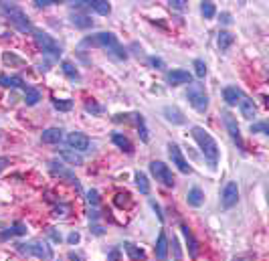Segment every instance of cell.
<instances>
[{
  "mask_svg": "<svg viewBox=\"0 0 269 261\" xmlns=\"http://www.w3.org/2000/svg\"><path fill=\"white\" fill-rule=\"evenodd\" d=\"M83 45H91V47H101L109 57H113L115 61H126L128 59V53L122 47V43L117 41V37L113 33H97L91 35L83 41Z\"/></svg>",
  "mask_w": 269,
  "mask_h": 261,
  "instance_id": "cell-1",
  "label": "cell"
},
{
  "mask_svg": "<svg viewBox=\"0 0 269 261\" xmlns=\"http://www.w3.org/2000/svg\"><path fill=\"white\" fill-rule=\"evenodd\" d=\"M190 134H192L194 142L198 144V148H200L204 160L208 162V166L217 168V164H219V144H217V140L208 134L202 126H194L190 130Z\"/></svg>",
  "mask_w": 269,
  "mask_h": 261,
  "instance_id": "cell-2",
  "label": "cell"
},
{
  "mask_svg": "<svg viewBox=\"0 0 269 261\" xmlns=\"http://www.w3.org/2000/svg\"><path fill=\"white\" fill-rule=\"evenodd\" d=\"M0 14H4L8 18V22L20 33H33V24L31 18L24 14V10L12 2H0Z\"/></svg>",
  "mask_w": 269,
  "mask_h": 261,
  "instance_id": "cell-3",
  "label": "cell"
},
{
  "mask_svg": "<svg viewBox=\"0 0 269 261\" xmlns=\"http://www.w3.org/2000/svg\"><path fill=\"white\" fill-rule=\"evenodd\" d=\"M33 37H35L37 47H39L45 55H51V57H55V59H59V57H61V53H63L61 45H59L49 33L41 31V28H33Z\"/></svg>",
  "mask_w": 269,
  "mask_h": 261,
  "instance_id": "cell-4",
  "label": "cell"
},
{
  "mask_svg": "<svg viewBox=\"0 0 269 261\" xmlns=\"http://www.w3.org/2000/svg\"><path fill=\"white\" fill-rule=\"evenodd\" d=\"M186 97H188V103H190L198 113H204V111L208 109V95H206L204 87H202L200 83H190V85H188Z\"/></svg>",
  "mask_w": 269,
  "mask_h": 261,
  "instance_id": "cell-5",
  "label": "cell"
},
{
  "mask_svg": "<svg viewBox=\"0 0 269 261\" xmlns=\"http://www.w3.org/2000/svg\"><path fill=\"white\" fill-rule=\"evenodd\" d=\"M16 249H18L22 255H33V257H37V259H45V261L53 257V251H51V247H49L47 243H43V241L18 243V245H16Z\"/></svg>",
  "mask_w": 269,
  "mask_h": 261,
  "instance_id": "cell-6",
  "label": "cell"
},
{
  "mask_svg": "<svg viewBox=\"0 0 269 261\" xmlns=\"http://www.w3.org/2000/svg\"><path fill=\"white\" fill-rule=\"evenodd\" d=\"M223 122H225V128H227L231 140L237 144V148L241 150V152H245V142H243L241 128H239V124H237V118H235L231 111H223Z\"/></svg>",
  "mask_w": 269,
  "mask_h": 261,
  "instance_id": "cell-7",
  "label": "cell"
},
{
  "mask_svg": "<svg viewBox=\"0 0 269 261\" xmlns=\"http://www.w3.org/2000/svg\"><path fill=\"white\" fill-rule=\"evenodd\" d=\"M49 172L53 174L55 178H59V180H65L67 184H71V186H75L77 190H81V182H79V178L75 176V174H73L69 168H65L63 164H59V162L51 160V162H49Z\"/></svg>",
  "mask_w": 269,
  "mask_h": 261,
  "instance_id": "cell-8",
  "label": "cell"
},
{
  "mask_svg": "<svg viewBox=\"0 0 269 261\" xmlns=\"http://www.w3.org/2000/svg\"><path fill=\"white\" fill-rule=\"evenodd\" d=\"M150 172L154 174V178L158 180V182H162L164 186H174V176H172V170L168 168V164H164V162H160V160H154V162H150Z\"/></svg>",
  "mask_w": 269,
  "mask_h": 261,
  "instance_id": "cell-9",
  "label": "cell"
},
{
  "mask_svg": "<svg viewBox=\"0 0 269 261\" xmlns=\"http://www.w3.org/2000/svg\"><path fill=\"white\" fill-rule=\"evenodd\" d=\"M168 156H170L172 164H176V168L180 170L182 174H190L192 168H190L188 160L184 158V154H182V150H180V146H178V144H174V142L168 144Z\"/></svg>",
  "mask_w": 269,
  "mask_h": 261,
  "instance_id": "cell-10",
  "label": "cell"
},
{
  "mask_svg": "<svg viewBox=\"0 0 269 261\" xmlns=\"http://www.w3.org/2000/svg\"><path fill=\"white\" fill-rule=\"evenodd\" d=\"M67 146L75 152H85V150L91 148V140H89L83 132H71L67 136Z\"/></svg>",
  "mask_w": 269,
  "mask_h": 261,
  "instance_id": "cell-11",
  "label": "cell"
},
{
  "mask_svg": "<svg viewBox=\"0 0 269 261\" xmlns=\"http://www.w3.org/2000/svg\"><path fill=\"white\" fill-rule=\"evenodd\" d=\"M237 200H239V186L237 182H227L225 190H223V196H221V205L223 209H233L237 205Z\"/></svg>",
  "mask_w": 269,
  "mask_h": 261,
  "instance_id": "cell-12",
  "label": "cell"
},
{
  "mask_svg": "<svg viewBox=\"0 0 269 261\" xmlns=\"http://www.w3.org/2000/svg\"><path fill=\"white\" fill-rule=\"evenodd\" d=\"M168 85H190L192 83V73L184 71V69H172L166 75Z\"/></svg>",
  "mask_w": 269,
  "mask_h": 261,
  "instance_id": "cell-13",
  "label": "cell"
},
{
  "mask_svg": "<svg viewBox=\"0 0 269 261\" xmlns=\"http://www.w3.org/2000/svg\"><path fill=\"white\" fill-rule=\"evenodd\" d=\"M168 237H166V231H160L158 233V239H156V245H154V253H156V259L158 261H166L168 259Z\"/></svg>",
  "mask_w": 269,
  "mask_h": 261,
  "instance_id": "cell-14",
  "label": "cell"
},
{
  "mask_svg": "<svg viewBox=\"0 0 269 261\" xmlns=\"http://www.w3.org/2000/svg\"><path fill=\"white\" fill-rule=\"evenodd\" d=\"M239 109H241V115L245 120H255V115H257V107L253 103L251 97L247 95H241V99H239Z\"/></svg>",
  "mask_w": 269,
  "mask_h": 261,
  "instance_id": "cell-15",
  "label": "cell"
},
{
  "mask_svg": "<svg viewBox=\"0 0 269 261\" xmlns=\"http://www.w3.org/2000/svg\"><path fill=\"white\" fill-rule=\"evenodd\" d=\"M180 229H182V235H184V239H186V243H188V253H190V257H192V259L198 257V241L194 239L192 231L188 229V225H180Z\"/></svg>",
  "mask_w": 269,
  "mask_h": 261,
  "instance_id": "cell-16",
  "label": "cell"
},
{
  "mask_svg": "<svg viewBox=\"0 0 269 261\" xmlns=\"http://www.w3.org/2000/svg\"><path fill=\"white\" fill-rule=\"evenodd\" d=\"M111 142L115 144V146L119 148V150H124L126 154H132L134 152V146H132V142L124 136V134H119V132H113L111 134Z\"/></svg>",
  "mask_w": 269,
  "mask_h": 261,
  "instance_id": "cell-17",
  "label": "cell"
},
{
  "mask_svg": "<svg viewBox=\"0 0 269 261\" xmlns=\"http://www.w3.org/2000/svg\"><path fill=\"white\" fill-rule=\"evenodd\" d=\"M59 156H61L67 164H75V166H81L83 164V156L79 152L71 150V148H61V150H59Z\"/></svg>",
  "mask_w": 269,
  "mask_h": 261,
  "instance_id": "cell-18",
  "label": "cell"
},
{
  "mask_svg": "<svg viewBox=\"0 0 269 261\" xmlns=\"http://www.w3.org/2000/svg\"><path fill=\"white\" fill-rule=\"evenodd\" d=\"M0 85H2V87H12V89H26V83L18 75H14V77L0 75Z\"/></svg>",
  "mask_w": 269,
  "mask_h": 261,
  "instance_id": "cell-19",
  "label": "cell"
},
{
  "mask_svg": "<svg viewBox=\"0 0 269 261\" xmlns=\"http://www.w3.org/2000/svg\"><path fill=\"white\" fill-rule=\"evenodd\" d=\"M41 138H43L45 144H59L63 140V130L61 128H49V130L43 132Z\"/></svg>",
  "mask_w": 269,
  "mask_h": 261,
  "instance_id": "cell-20",
  "label": "cell"
},
{
  "mask_svg": "<svg viewBox=\"0 0 269 261\" xmlns=\"http://www.w3.org/2000/svg\"><path fill=\"white\" fill-rule=\"evenodd\" d=\"M124 251L128 253V257H130L132 261H146V253H144V249L136 247V245H134V243H130V241H126V243H124Z\"/></svg>",
  "mask_w": 269,
  "mask_h": 261,
  "instance_id": "cell-21",
  "label": "cell"
},
{
  "mask_svg": "<svg viewBox=\"0 0 269 261\" xmlns=\"http://www.w3.org/2000/svg\"><path fill=\"white\" fill-rule=\"evenodd\" d=\"M241 91L237 89V87H233V85H229V87H225L223 89V99L229 103V105H237L239 103V99H241Z\"/></svg>",
  "mask_w": 269,
  "mask_h": 261,
  "instance_id": "cell-22",
  "label": "cell"
},
{
  "mask_svg": "<svg viewBox=\"0 0 269 261\" xmlns=\"http://www.w3.org/2000/svg\"><path fill=\"white\" fill-rule=\"evenodd\" d=\"M233 43H235V35H233V33H229V31H221V33H219L217 45H219V49H221L223 53H227Z\"/></svg>",
  "mask_w": 269,
  "mask_h": 261,
  "instance_id": "cell-23",
  "label": "cell"
},
{
  "mask_svg": "<svg viewBox=\"0 0 269 261\" xmlns=\"http://www.w3.org/2000/svg\"><path fill=\"white\" fill-rule=\"evenodd\" d=\"M162 111H164V115H166V120L172 122V124H184V122H186V120H184V115L180 113V109H176V107L166 105Z\"/></svg>",
  "mask_w": 269,
  "mask_h": 261,
  "instance_id": "cell-24",
  "label": "cell"
},
{
  "mask_svg": "<svg viewBox=\"0 0 269 261\" xmlns=\"http://www.w3.org/2000/svg\"><path fill=\"white\" fill-rule=\"evenodd\" d=\"M186 200H188V205L190 207H200L202 202H204V194H202V190L200 188H190L188 190V194H186Z\"/></svg>",
  "mask_w": 269,
  "mask_h": 261,
  "instance_id": "cell-25",
  "label": "cell"
},
{
  "mask_svg": "<svg viewBox=\"0 0 269 261\" xmlns=\"http://www.w3.org/2000/svg\"><path fill=\"white\" fill-rule=\"evenodd\" d=\"M87 6L91 10H95L97 14H101V16H107L111 12L109 2H103V0H91V2H87Z\"/></svg>",
  "mask_w": 269,
  "mask_h": 261,
  "instance_id": "cell-26",
  "label": "cell"
},
{
  "mask_svg": "<svg viewBox=\"0 0 269 261\" xmlns=\"http://www.w3.org/2000/svg\"><path fill=\"white\" fill-rule=\"evenodd\" d=\"M136 186L142 194H150V180L144 172H136Z\"/></svg>",
  "mask_w": 269,
  "mask_h": 261,
  "instance_id": "cell-27",
  "label": "cell"
},
{
  "mask_svg": "<svg viewBox=\"0 0 269 261\" xmlns=\"http://www.w3.org/2000/svg\"><path fill=\"white\" fill-rule=\"evenodd\" d=\"M61 69H63V73H65L71 81H79V79H81V73L77 71V67H75L71 61H63V63H61Z\"/></svg>",
  "mask_w": 269,
  "mask_h": 261,
  "instance_id": "cell-28",
  "label": "cell"
},
{
  "mask_svg": "<svg viewBox=\"0 0 269 261\" xmlns=\"http://www.w3.org/2000/svg\"><path fill=\"white\" fill-rule=\"evenodd\" d=\"M71 22H73L77 28H91V26H93V20L89 18V16H85V14H73V16H71Z\"/></svg>",
  "mask_w": 269,
  "mask_h": 261,
  "instance_id": "cell-29",
  "label": "cell"
},
{
  "mask_svg": "<svg viewBox=\"0 0 269 261\" xmlns=\"http://www.w3.org/2000/svg\"><path fill=\"white\" fill-rule=\"evenodd\" d=\"M134 120H136V126H138V134H140V140L142 142H148L150 136H148V130H146V122L140 113H134Z\"/></svg>",
  "mask_w": 269,
  "mask_h": 261,
  "instance_id": "cell-30",
  "label": "cell"
},
{
  "mask_svg": "<svg viewBox=\"0 0 269 261\" xmlns=\"http://www.w3.org/2000/svg\"><path fill=\"white\" fill-rule=\"evenodd\" d=\"M41 99V93L37 89H33V87H26L24 89V103L26 105H37Z\"/></svg>",
  "mask_w": 269,
  "mask_h": 261,
  "instance_id": "cell-31",
  "label": "cell"
},
{
  "mask_svg": "<svg viewBox=\"0 0 269 261\" xmlns=\"http://www.w3.org/2000/svg\"><path fill=\"white\" fill-rule=\"evenodd\" d=\"M2 61H4L6 65H14V67H24V61L20 59V57L12 55V53H4V55H2Z\"/></svg>",
  "mask_w": 269,
  "mask_h": 261,
  "instance_id": "cell-32",
  "label": "cell"
},
{
  "mask_svg": "<svg viewBox=\"0 0 269 261\" xmlns=\"http://www.w3.org/2000/svg\"><path fill=\"white\" fill-rule=\"evenodd\" d=\"M200 14H202L204 18H213V16L217 14V6H215L213 2H202V4H200Z\"/></svg>",
  "mask_w": 269,
  "mask_h": 261,
  "instance_id": "cell-33",
  "label": "cell"
},
{
  "mask_svg": "<svg viewBox=\"0 0 269 261\" xmlns=\"http://www.w3.org/2000/svg\"><path fill=\"white\" fill-rule=\"evenodd\" d=\"M192 67H194V75H196L198 79H204V77H206V63H204L202 59H194V61H192Z\"/></svg>",
  "mask_w": 269,
  "mask_h": 261,
  "instance_id": "cell-34",
  "label": "cell"
},
{
  "mask_svg": "<svg viewBox=\"0 0 269 261\" xmlns=\"http://www.w3.org/2000/svg\"><path fill=\"white\" fill-rule=\"evenodd\" d=\"M53 107L59 111H69L73 107V101L71 99H53Z\"/></svg>",
  "mask_w": 269,
  "mask_h": 261,
  "instance_id": "cell-35",
  "label": "cell"
},
{
  "mask_svg": "<svg viewBox=\"0 0 269 261\" xmlns=\"http://www.w3.org/2000/svg\"><path fill=\"white\" fill-rule=\"evenodd\" d=\"M115 205H117V207H128V205H130V194H128V192L115 194Z\"/></svg>",
  "mask_w": 269,
  "mask_h": 261,
  "instance_id": "cell-36",
  "label": "cell"
},
{
  "mask_svg": "<svg viewBox=\"0 0 269 261\" xmlns=\"http://www.w3.org/2000/svg\"><path fill=\"white\" fill-rule=\"evenodd\" d=\"M10 235H26V227H24L20 221H16V223L12 225V229H10Z\"/></svg>",
  "mask_w": 269,
  "mask_h": 261,
  "instance_id": "cell-37",
  "label": "cell"
},
{
  "mask_svg": "<svg viewBox=\"0 0 269 261\" xmlns=\"http://www.w3.org/2000/svg\"><path fill=\"white\" fill-rule=\"evenodd\" d=\"M85 111H89V113H101V111H103V107H101V105H97V103H93V101H91V103L87 101V103H85Z\"/></svg>",
  "mask_w": 269,
  "mask_h": 261,
  "instance_id": "cell-38",
  "label": "cell"
},
{
  "mask_svg": "<svg viewBox=\"0 0 269 261\" xmlns=\"http://www.w3.org/2000/svg\"><path fill=\"white\" fill-rule=\"evenodd\" d=\"M172 247H174V261H182V251H180V245H178L176 237L172 239Z\"/></svg>",
  "mask_w": 269,
  "mask_h": 261,
  "instance_id": "cell-39",
  "label": "cell"
},
{
  "mask_svg": "<svg viewBox=\"0 0 269 261\" xmlns=\"http://www.w3.org/2000/svg\"><path fill=\"white\" fill-rule=\"evenodd\" d=\"M87 200H89V202H91V205H97V202H99L97 190H89V192H87Z\"/></svg>",
  "mask_w": 269,
  "mask_h": 261,
  "instance_id": "cell-40",
  "label": "cell"
},
{
  "mask_svg": "<svg viewBox=\"0 0 269 261\" xmlns=\"http://www.w3.org/2000/svg\"><path fill=\"white\" fill-rule=\"evenodd\" d=\"M251 132H261V134H269V130H267V124L263 122V124H257V126H251Z\"/></svg>",
  "mask_w": 269,
  "mask_h": 261,
  "instance_id": "cell-41",
  "label": "cell"
},
{
  "mask_svg": "<svg viewBox=\"0 0 269 261\" xmlns=\"http://www.w3.org/2000/svg\"><path fill=\"white\" fill-rule=\"evenodd\" d=\"M79 239H81V235L77 233V231H73V233H71V235L67 237V241H69L71 245H75V243H79Z\"/></svg>",
  "mask_w": 269,
  "mask_h": 261,
  "instance_id": "cell-42",
  "label": "cell"
},
{
  "mask_svg": "<svg viewBox=\"0 0 269 261\" xmlns=\"http://www.w3.org/2000/svg\"><path fill=\"white\" fill-rule=\"evenodd\" d=\"M170 6H172V8H178V10H182L186 4L182 2V0H172V2H170Z\"/></svg>",
  "mask_w": 269,
  "mask_h": 261,
  "instance_id": "cell-43",
  "label": "cell"
},
{
  "mask_svg": "<svg viewBox=\"0 0 269 261\" xmlns=\"http://www.w3.org/2000/svg\"><path fill=\"white\" fill-rule=\"evenodd\" d=\"M39 8H43V6H51V4H55L53 2V0H37V2H35Z\"/></svg>",
  "mask_w": 269,
  "mask_h": 261,
  "instance_id": "cell-44",
  "label": "cell"
},
{
  "mask_svg": "<svg viewBox=\"0 0 269 261\" xmlns=\"http://www.w3.org/2000/svg\"><path fill=\"white\" fill-rule=\"evenodd\" d=\"M117 259H119V249H111V253H109L107 261H117Z\"/></svg>",
  "mask_w": 269,
  "mask_h": 261,
  "instance_id": "cell-45",
  "label": "cell"
},
{
  "mask_svg": "<svg viewBox=\"0 0 269 261\" xmlns=\"http://www.w3.org/2000/svg\"><path fill=\"white\" fill-rule=\"evenodd\" d=\"M150 63L156 67V69H162L164 67V63H162V59H156V57H152V59H150Z\"/></svg>",
  "mask_w": 269,
  "mask_h": 261,
  "instance_id": "cell-46",
  "label": "cell"
},
{
  "mask_svg": "<svg viewBox=\"0 0 269 261\" xmlns=\"http://www.w3.org/2000/svg\"><path fill=\"white\" fill-rule=\"evenodd\" d=\"M221 20H223L225 24H231V14H229V12H223V14H221Z\"/></svg>",
  "mask_w": 269,
  "mask_h": 261,
  "instance_id": "cell-47",
  "label": "cell"
},
{
  "mask_svg": "<svg viewBox=\"0 0 269 261\" xmlns=\"http://www.w3.org/2000/svg\"><path fill=\"white\" fill-rule=\"evenodd\" d=\"M6 166H8V158H0V172H2Z\"/></svg>",
  "mask_w": 269,
  "mask_h": 261,
  "instance_id": "cell-48",
  "label": "cell"
},
{
  "mask_svg": "<svg viewBox=\"0 0 269 261\" xmlns=\"http://www.w3.org/2000/svg\"><path fill=\"white\" fill-rule=\"evenodd\" d=\"M233 261H247V259H243V257H235Z\"/></svg>",
  "mask_w": 269,
  "mask_h": 261,
  "instance_id": "cell-49",
  "label": "cell"
}]
</instances>
